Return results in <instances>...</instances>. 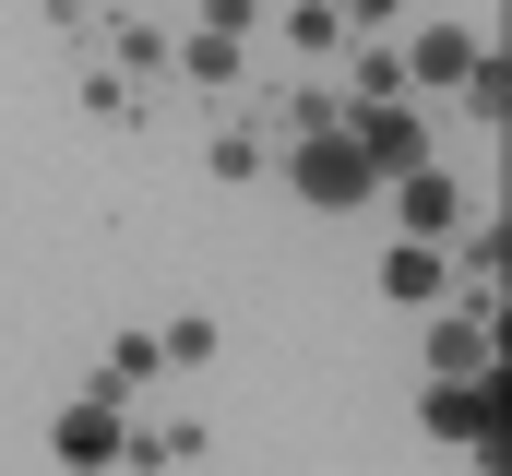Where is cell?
Segmentation results:
<instances>
[{"mask_svg": "<svg viewBox=\"0 0 512 476\" xmlns=\"http://www.w3.org/2000/svg\"><path fill=\"white\" fill-rule=\"evenodd\" d=\"M501 369H477V381H429V405H417V417H429V441H465V453H477V465H501Z\"/></svg>", "mask_w": 512, "mask_h": 476, "instance_id": "obj_3", "label": "cell"}, {"mask_svg": "<svg viewBox=\"0 0 512 476\" xmlns=\"http://www.w3.org/2000/svg\"><path fill=\"white\" fill-rule=\"evenodd\" d=\"M274 179H286L310 215H358V203H382V179H370V155H358L346 131H298V143H274Z\"/></svg>", "mask_w": 512, "mask_h": 476, "instance_id": "obj_1", "label": "cell"}, {"mask_svg": "<svg viewBox=\"0 0 512 476\" xmlns=\"http://www.w3.org/2000/svg\"><path fill=\"white\" fill-rule=\"evenodd\" d=\"M393 191V215H405V238H453L465 227V179L453 167H417V179H382Z\"/></svg>", "mask_w": 512, "mask_h": 476, "instance_id": "obj_9", "label": "cell"}, {"mask_svg": "<svg viewBox=\"0 0 512 476\" xmlns=\"http://www.w3.org/2000/svg\"><path fill=\"white\" fill-rule=\"evenodd\" d=\"M405 96V60H393V36H358L346 48V108H393Z\"/></svg>", "mask_w": 512, "mask_h": 476, "instance_id": "obj_13", "label": "cell"}, {"mask_svg": "<svg viewBox=\"0 0 512 476\" xmlns=\"http://www.w3.org/2000/svg\"><path fill=\"white\" fill-rule=\"evenodd\" d=\"M334 12H346V36H393L405 24V0H334Z\"/></svg>", "mask_w": 512, "mask_h": 476, "instance_id": "obj_19", "label": "cell"}, {"mask_svg": "<svg viewBox=\"0 0 512 476\" xmlns=\"http://www.w3.org/2000/svg\"><path fill=\"white\" fill-rule=\"evenodd\" d=\"M84 48H96L108 72H131L143 96L167 84V24H143V12H96V24H84Z\"/></svg>", "mask_w": 512, "mask_h": 476, "instance_id": "obj_7", "label": "cell"}, {"mask_svg": "<svg viewBox=\"0 0 512 476\" xmlns=\"http://www.w3.org/2000/svg\"><path fill=\"white\" fill-rule=\"evenodd\" d=\"M120 465H143V476H179V465H203V417H167V429H131V453Z\"/></svg>", "mask_w": 512, "mask_h": 476, "instance_id": "obj_15", "label": "cell"}, {"mask_svg": "<svg viewBox=\"0 0 512 476\" xmlns=\"http://www.w3.org/2000/svg\"><path fill=\"white\" fill-rule=\"evenodd\" d=\"M239 72H251V36H215V24L167 36V84H191V96H239Z\"/></svg>", "mask_w": 512, "mask_h": 476, "instance_id": "obj_6", "label": "cell"}, {"mask_svg": "<svg viewBox=\"0 0 512 476\" xmlns=\"http://www.w3.org/2000/svg\"><path fill=\"white\" fill-rule=\"evenodd\" d=\"M477 24H417V36H393V60H405V96H453L465 72H477Z\"/></svg>", "mask_w": 512, "mask_h": 476, "instance_id": "obj_5", "label": "cell"}, {"mask_svg": "<svg viewBox=\"0 0 512 476\" xmlns=\"http://www.w3.org/2000/svg\"><path fill=\"white\" fill-rule=\"evenodd\" d=\"M48 453H60L72 476H108V465L131 453V417H120V393H96V381H84V393H72V405L48 417Z\"/></svg>", "mask_w": 512, "mask_h": 476, "instance_id": "obj_4", "label": "cell"}, {"mask_svg": "<svg viewBox=\"0 0 512 476\" xmlns=\"http://www.w3.org/2000/svg\"><path fill=\"white\" fill-rule=\"evenodd\" d=\"M215 346H227V322H215V310H179V322H155V357H167V369H203Z\"/></svg>", "mask_w": 512, "mask_h": 476, "instance_id": "obj_18", "label": "cell"}, {"mask_svg": "<svg viewBox=\"0 0 512 476\" xmlns=\"http://www.w3.org/2000/svg\"><path fill=\"white\" fill-rule=\"evenodd\" d=\"M382 298L393 310H441V298H453V250H441V238H393L382 250Z\"/></svg>", "mask_w": 512, "mask_h": 476, "instance_id": "obj_8", "label": "cell"}, {"mask_svg": "<svg viewBox=\"0 0 512 476\" xmlns=\"http://www.w3.org/2000/svg\"><path fill=\"white\" fill-rule=\"evenodd\" d=\"M203 24H215V36H251V24H262V0H203Z\"/></svg>", "mask_w": 512, "mask_h": 476, "instance_id": "obj_20", "label": "cell"}, {"mask_svg": "<svg viewBox=\"0 0 512 476\" xmlns=\"http://www.w3.org/2000/svg\"><path fill=\"white\" fill-rule=\"evenodd\" d=\"M155 369H167V357H155V334H108V357H96V393H120V405H131Z\"/></svg>", "mask_w": 512, "mask_h": 476, "instance_id": "obj_17", "label": "cell"}, {"mask_svg": "<svg viewBox=\"0 0 512 476\" xmlns=\"http://www.w3.org/2000/svg\"><path fill=\"white\" fill-rule=\"evenodd\" d=\"M203 167H215L227 191H251V179H274V131H262V119H215V143H203Z\"/></svg>", "mask_w": 512, "mask_h": 476, "instance_id": "obj_11", "label": "cell"}, {"mask_svg": "<svg viewBox=\"0 0 512 476\" xmlns=\"http://www.w3.org/2000/svg\"><path fill=\"white\" fill-rule=\"evenodd\" d=\"M48 12H60V36H84V24H96V0H48Z\"/></svg>", "mask_w": 512, "mask_h": 476, "instance_id": "obj_21", "label": "cell"}, {"mask_svg": "<svg viewBox=\"0 0 512 476\" xmlns=\"http://www.w3.org/2000/svg\"><path fill=\"white\" fill-rule=\"evenodd\" d=\"M346 143L370 155V179H417V167H441V119L417 108V96H393V108H346Z\"/></svg>", "mask_w": 512, "mask_h": 476, "instance_id": "obj_2", "label": "cell"}, {"mask_svg": "<svg viewBox=\"0 0 512 476\" xmlns=\"http://www.w3.org/2000/svg\"><path fill=\"white\" fill-rule=\"evenodd\" d=\"M358 36H346V12L334 0H286V60H346Z\"/></svg>", "mask_w": 512, "mask_h": 476, "instance_id": "obj_14", "label": "cell"}, {"mask_svg": "<svg viewBox=\"0 0 512 476\" xmlns=\"http://www.w3.org/2000/svg\"><path fill=\"white\" fill-rule=\"evenodd\" d=\"M453 108L477 119V131H501V119H512V60H501V48H477V72L453 84Z\"/></svg>", "mask_w": 512, "mask_h": 476, "instance_id": "obj_16", "label": "cell"}, {"mask_svg": "<svg viewBox=\"0 0 512 476\" xmlns=\"http://www.w3.org/2000/svg\"><path fill=\"white\" fill-rule=\"evenodd\" d=\"M477 369H501V322L441 310V322H429V381H477Z\"/></svg>", "mask_w": 512, "mask_h": 476, "instance_id": "obj_10", "label": "cell"}, {"mask_svg": "<svg viewBox=\"0 0 512 476\" xmlns=\"http://www.w3.org/2000/svg\"><path fill=\"white\" fill-rule=\"evenodd\" d=\"M84 119H96V131H143L155 96H143L131 72H108V60H84Z\"/></svg>", "mask_w": 512, "mask_h": 476, "instance_id": "obj_12", "label": "cell"}]
</instances>
